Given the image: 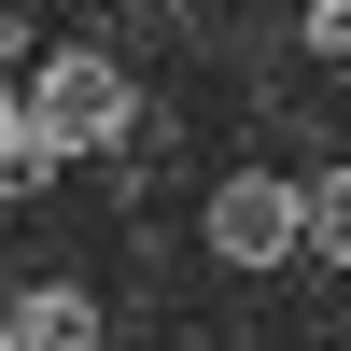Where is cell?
<instances>
[{"instance_id": "cell-1", "label": "cell", "mask_w": 351, "mask_h": 351, "mask_svg": "<svg viewBox=\"0 0 351 351\" xmlns=\"http://www.w3.org/2000/svg\"><path fill=\"white\" fill-rule=\"evenodd\" d=\"M127 71H112V43H56L43 71H28V155L43 169H71V155H112L127 141Z\"/></svg>"}, {"instance_id": "cell-2", "label": "cell", "mask_w": 351, "mask_h": 351, "mask_svg": "<svg viewBox=\"0 0 351 351\" xmlns=\"http://www.w3.org/2000/svg\"><path fill=\"white\" fill-rule=\"evenodd\" d=\"M211 253H225V267H281V253H309L295 183H281V169H225V183H211Z\"/></svg>"}, {"instance_id": "cell-3", "label": "cell", "mask_w": 351, "mask_h": 351, "mask_svg": "<svg viewBox=\"0 0 351 351\" xmlns=\"http://www.w3.org/2000/svg\"><path fill=\"white\" fill-rule=\"evenodd\" d=\"M0 351H99V295L84 281H28L0 309Z\"/></svg>"}, {"instance_id": "cell-4", "label": "cell", "mask_w": 351, "mask_h": 351, "mask_svg": "<svg viewBox=\"0 0 351 351\" xmlns=\"http://www.w3.org/2000/svg\"><path fill=\"white\" fill-rule=\"evenodd\" d=\"M14 43H28V14L0 0V197H28V183H56V169L28 155V84H14Z\"/></svg>"}, {"instance_id": "cell-5", "label": "cell", "mask_w": 351, "mask_h": 351, "mask_svg": "<svg viewBox=\"0 0 351 351\" xmlns=\"http://www.w3.org/2000/svg\"><path fill=\"white\" fill-rule=\"evenodd\" d=\"M295 211H309V253H324V267H351V155L324 169V183H295Z\"/></svg>"}, {"instance_id": "cell-6", "label": "cell", "mask_w": 351, "mask_h": 351, "mask_svg": "<svg viewBox=\"0 0 351 351\" xmlns=\"http://www.w3.org/2000/svg\"><path fill=\"white\" fill-rule=\"evenodd\" d=\"M309 43H324L337 71H351V0H309Z\"/></svg>"}]
</instances>
